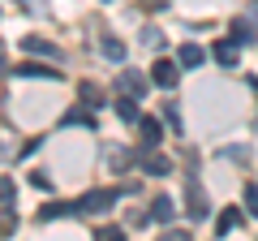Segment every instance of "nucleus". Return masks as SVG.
<instances>
[{
	"instance_id": "nucleus-1",
	"label": "nucleus",
	"mask_w": 258,
	"mask_h": 241,
	"mask_svg": "<svg viewBox=\"0 0 258 241\" xmlns=\"http://www.w3.org/2000/svg\"><path fill=\"white\" fill-rule=\"evenodd\" d=\"M120 194H129V190H116V186L91 190V194H82L78 203H69V215H103V211H112V207L120 203Z\"/></svg>"
},
{
	"instance_id": "nucleus-2",
	"label": "nucleus",
	"mask_w": 258,
	"mask_h": 241,
	"mask_svg": "<svg viewBox=\"0 0 258 241\" xmlns=\"http://www.w3.org/2000/svg\"><path fill=\"white\" fill-rule=\"evenodd\" d=\"M185 211H189V220H207L211 215V203H207V194H203V186H198V176H189L185 181Z\"/></svg>"
},
{
	"instance_id": "nucleus-3",
	"label": "nucleus",
	"mask_w": 258,
	"mask_h": 241,
	"mask_svg": "<svg viewBox=\"0 0 258 241\" xmlns=\"http://www.w3.org/2000/svg\"><path fill=\"white\" fill-rule=\"evenodd\" d=\"M151 78H155L164 91H172V86L181 82V65H176V61H155V65H151Z\"/></svg>"
},
{
	"instance_id": "nucleus-4",
	"label": "nucleus",
	"mask_w": 258,
	"mask_h": 241,
	"mask_svg": "<svg viewBox=\"0 0 258 241\" xmlns=\"http://www.w3.org/2000/svg\"><path fill=\"white\" fill-rule=\"evenodd\" d=\"M138 130H142V151H151V147L164 142V125H159L155 116H138Z\"/></svg>"
},
{
	"instance_id": "nucleus-5",
	"label": "nucleus",
	"mask_w": 258,
	"mask_h": 241,
	"mask_svg": "<svg viewBox=\"0 0 258 241\" xmlns=\"http://www.w3.org/2000/svg\"><path fill=\"white\" fill-rule=\"evenodd\" d=\"M22 47H26L30 56H47V61H60V47L47 43V39H39V35H26V39H22Z\"/></svg>"
},
{
	"instance_id": "nucleus-6",
	"label": "nucleus",
	"mask_w": 258,
	"mask_h": 241,
	"mask_svg": "<svg viewBox=\"0 0 258 241\" xmlns=\"http://www.w3.org/2000/svg\"><path fill=\"white\" fill-rule=\"evenodd\" d=\"M120 91H125L129 99H138V95H147V78H142L138 69H120Z\"/></svg>"
},
{
	"instance_id": "nucleus-7",
	"label": "nucleus",
	"mask_w": 258,
	"mask_h": 241,
	"mask_svg": "<svg viewBox=\"0 0 258 241\" xmlns=\"http://www.w3.org/2000/svg\"><path fill=\"white\" fill-rule=\"evenodd\" d=\"M13 74H18V78H52V82H60V69H52V65H35V61H22Z\"/></svg>"
},
{
	"instance_id": "nucleus-8",
	"label": "nucleus",
	"mask_w": 258,
	"mask_h": 241,
	"mask_svg": "<svg viewBox=\"0 0 258 241\" xmlns=\"http://www.w3.org/2000/svg\"><path fill=\"white\" fill-rule=\"evenodd\" d=\"M134 159H138V164H142V172H151V176H168V168H172L164 155H151V151H138Z\"/></svg>"
},
{
	"instance_id": "nucleus-9",
	"label": "nucleus",
	"mask_w": 258,
	"mask_h": 241,
	"mask_svg": "<svg viewBox=\"0 0 258 241\" xmlns=\"http://www.w3.org/2000/svg\"><path fill=\"white\" fill-rule=\"evenodd\" d=\"M151 220H155V224H172V220H176V203L159 194L155 203H151Z\"/></svg>"
},
{
	"instance_id": "nucleus-10",
	"label": "nucleus",
	"mask_w": 258,
	"mask_h": 241,
	"mask_svg": "<svg viewBox=\"0 0 258 241\" xmlns=\"http://www.w3.org/2000/svg\"><path fill=\"white\" fill-rule=\"evenodd\" d=\"M203 61H207V52H203L198 43H185L181 52H176V65H185V69H198Z\"/></svg>"
},
{
	"instance_id": "nucleus-11",
	"label": "nucleus",
	"mask_w": 258,
	"mask_h": 241,
	"mask_svg": "<svg viewBox=\"0 0 258 241\" xmlns=\"http://www.w3.org/2000/svg\"><path fill=\"white\" fill-rule=\"evenodd\" d=\"M211 56L220 61L224 69H232V65H237V43H232V39H220V43L211 47Z\"/></svg>"
},
{
	"instance_id": "nucleus-12",
	"label": "nucleus",
	"mask_w": 258,
	"mask_h": 241,
	"mask_svg": "<svg viewBox=\"0 0 258 241\" xmlns=\"http://www.w3.org/2000/svg\"><path fill=\"white\" fill-rule=\"evenodd\" d=\"M254 39H258V35H254V22H249V18H237V22H232V43H237V47H241V43H254Z\"/></svg>"
},
{
	"instance_id": "nucleus-13",
	"label": "nucleus",
	"mask_w": 258,
	"mask_h": 241,
	"mask_svg": "<svg viewBox=\"0 0 258 241\" xmlns=\"http://www.w3.org/2000/svg\"><path fill=\"white\" fill-rule=\"evenodd\" d=\"M112 108H116V116L125 120V125H138V99H129V95H125V99H116Z\"/></svg>"
},
{
	"instance_id": "nucleus-14",
	"label": "nucleus",
	"mask_w": 258,
	"mask_h": 241,
	"mask_svg": "<svg viewBox=\"0 0 258 241\" xmlns=\"http://www.w3.org/2000/svg\"><path fill=\"white\" fill-rule=\"evenodd\" d=\"M60 125H86V130H95V116H91V108H69Z\"/></svg>"
},
{
	"instance_id": "nucleus-15",
	"label": "nucleus",
	"mask_w": 258,
	"mask_h": 241,
	"mask_svg": "<svg viewBox=\"0 0 258 241\" xmlns=\"http://www.w3.org/2000/svg\"><path fill=\"white\" fill-rule=\"evenodd\" d=\"M237 224H241V211H237V207H228V211H224L220 220H215V232H220V237H224V232H232V228H237Z\"/></svg>"
},
{
	"instance_id": "nucleus-16",
	"label": "nucleus",
	"mask_w": 258,
	"mask_h": 241,
	"mask_svg": "<svg viewBox=\"0 0 258 241\" xmlns=\"http://www.w3.org/2000/svg\"><path fill=\"white\" fill-rule=\"evenodd\" d=\"M103 56H108V61H125V43H120V39H103Z\"/></svg>"
},
{
	"instance_id": "nucleus-17",
	"label": "nucleus",
	"mask_w": 258,
	"mask_h": 241,
	"mask_svg": "<svg viewBox=\"0 0 258 241\" xmlns=\"http://www.w3.org/2000/svg\"><path fill=\"white\" fill-rule=\"evenodd\" d=\"M95 241H125V232H120L116 224H108V228H99V232H95Z\"/></svg>"
},
{
	"instance_id": "nucleus-18",
	"label": "nucleus",
	"mask_w": 258,
	"mask_h": 241,
	"mask_svg": "<svg viewBox=\"0 0 258 241\" xmlns=\"http://www.w3.org/2000/svg\"><path fill=\"white\" fill-rule=\"evenodd\" d=\"M164 120L172 125V130H181V112H176V103H164Z\"/></svg>"
},
{
	"instance_id": "nucleus-19",
	"label": "nucleus",
	"mask_w": 258,
	"mask_h": 241,
	"mask_svg": "<svg viewBox=\"0 0 258 241\" xmlns=\"http://www.w3.org/2000/svg\"><path fill=\"white\" fill-rule=\"evenodd\" d=\"M82 99H86V108H95V103H99V86L86 82V86H82Z\"/></svg>"
},
{
	"instance_id": "nucleus-20",
	"label": "nucleus",
	"mask_w": 258,
	"mask_h": 241,
	"mask_svg": "<svg viewBox=\"0 0 258 241\" xmlns=\"http://www.w3.org/2000/svg\"><path fill=\"white\" fill-rule=\"evenodd\" d=\"M245 211H249V215H258V186H249V190H245Z\"/></svg>"
},
{
	"instance_id": "nucleus-21",
	"label": "nucleus",
	"mask_w": 258,
	"mask_h": 241,
	"mask_svg": "<svg viewBox=\"0 0 258 241\" xmlns=\"http://www.w3.org/2000/svg\"><path fill=\"white\" fill-rule=\"evenodd\" d=\"M142 43H147V47H159V43H164V35L151 26V30H142Z\"/></svg>"
},
{
	"instance_id": "nucleus-22",
	"label": "nucleus",
	"mask_w": 258,
	"mask_h": 241,
	"mask_svg": "<svg viewBox=\"0 0 258 241\" xmlns=\"http://www.w3.org/2000/svg\"><path fill=\"white\" fill-rule=\"evenodd\" d=\"M159 241H189V232H181V228H168Z\"/></svg>"
},
{
	"instance_id": "nucleus-23",
	"label": "nucleus",
	"mask_w": 258,
	"mask_h": 241,
	"mask_svg": "<svg viewBox=\"0 0 258 241\" xmlns=\"http://www.w3.org/2000/svg\"><path fill=\"white\" fill-rule=\"evenodd\" d=\"M5 198H13V181L9 176H0V203H5Z\"/></svg>"
},
{
	"instance_id": "nucleus-24",
	"label": "nucleus",
	"mask_w": 258,
	"mask_h": 241,
	"mask_svg": "<svg viewBox=\"0 0 258 241\" xmlns=\"http://www.w3.org/2000/svg\"><path fill=\"white\" fill-rule=\"evenodd\" d=\"M30 181H35V190H52V181H47V172H35Z\"/></svg>"
},
{
	"instance_id": "nucleus-25",
	"label": "nucleus",
	"mask_w": 258,
	"mask_h": 241,
	"mask_svg": "<svg viewBox=\"0 0 258 241\" xmlns=\"http://www.w3.org/2000/svg\"><path fill=\"white\" fill-rule=\"evenodd\" d=\"M22 9H30V13H39V9H43V0H22Z\"/></svg>"
},
{
	"instance_id": "nucleus-26",
	"label": "nucleus",
	"mask_w": 258,
	"mask_h": 241,
	"mask_svg": "<svg viewBox=\"0 0 258 241\" xmlns=\"http://www.w3.org/2000/svg\"><path fill=\"white\" fill-rule=\"evenodd\" d=\"M168 0H142V9H164Z\"/></svg>"
},
{
	"instance_id": "nucleus-27",
	"label": "nucleus",
	"mask_w": 258,
	"mask_h": 241,
	"mask_svg": "<svg viewBox=\"0 0 258 241\" xmlns=\"http://www.w3.org/2000/svg\"><path fill=\"white\" fill-rule=\"evenodd\" d=\"M0 69H5V61H0Z\"/></svg>"
}]
</instances>
